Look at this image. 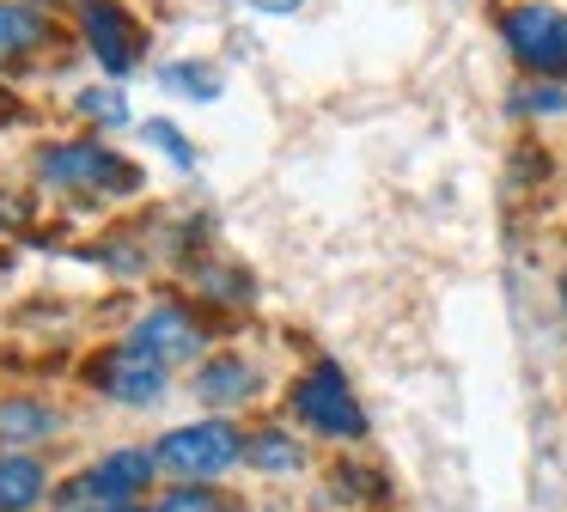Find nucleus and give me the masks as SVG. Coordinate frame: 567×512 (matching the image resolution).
Instances as JSON below:
<instances>
[{
    "instance_id": "f257e3e1",
    "label": "nucleus",
    "mask_w": 567,
    "mask_h": 512,
    "mask_svg": "<svg viewBox=\"0 0 567 512\" xmlns=\"http://www.w3.org/2000/svg\"><path fill=\"white\" fill-rule=\"evenodd\" d=\"M293 414L311 427V433H330V439H360L367 433V414H360L342 366H330V360L311 366V372L293 385Z\"/></svg>"
},
{
    "instance_id": "f03ea898",
    "label": "nucleus",
    "mask_w": 567,
    "mask_h": 512,
    "mask_svg": "<svg viewBox=\"0 0 567 512\" xmlns=\"http://www.w3.org/2000/svg\"><path fill=\"white\" fill-rule=\"evenodd\" d=\"M238 458H245V439H238L226 421L177 427V433H165V439H159V451H153V463H165V470L184 475V482H208V475L233 470Z\"/></svg>"
},
{
    "instance_id": "7ed1b4c3",
    "label": "nucleus",
    "mask_w": 567,
    "mask_h": 512,
    "mask_svg": "<svg viewBox=\"0 0 567 512\" xmlns=\"http://www.w3.org/2000/svg\"><path fill=\"white\" fill-rule=\"evenodd\" d=\"M38 171L50 183H62V190H141V171L128 165V158H116L111 146L99 141H74V146H55V153L38 158Z\"/></svg>"
},
{
    "instance_id": "20e7f679",
    "label": "nucleus",
    "mask_w": 567,
    "mask_h": 512,
    "mask_svg": "<svg viewBox=\"0 0 567 512\" xmlns=\"http://www.w3.org/2000/svg\"><path fill=\"white\" fill-rule=\"evenodd\" d=\"M506 43H513V55L525 61V68L537 73H567V12L555 7H513L501 19Z\"/></svg>"
},
{
    "instance_id": "39448f33",
    "label": "nucleus",
    "mask_w": 567,
    "mask_h": 512,
    "mask_svg": "<svg viewBox=\"0 0 567 512\" xmlns=\"http://www.w3.org/2000/svg\"><path fill=\"white\" fill-rule=\"evenodd\" d=\"M86 378L104 390L111 402H128V409H147V402L165 397V366L147 360V354L128 341V348H104L99 360L86 366Z\"/></svg>"
},
{
    "instance_id": "423d86ee",
    "label": "nucleus",
    "mask_w": 567,
    "mask_h": 512,
    "mask_svg": "<svg viewBox=\"0 0 567 512\" xmlns=\"http://www.w3.org/2000/svg\"><path fill=\"white\" fill-rule=\"evenodd\" d=\"M147 475H153L147 451H111L99 470L74 475V488H68L62 500H99V512L104 506H128V500L141 494V482H147Z\"/></svg>"
},
{
    "instance_id": "0eeeda50",
    "label": "nucleus",
    "mask_w": 567,
    "mask_h": 512,
    "mask_svg": "<svg viewBox=\"0 0 567 512\" xmlns=\"http://www.w3.org/2000/svg\"><path fill=\"white\" fill-rule=\"evenodd\" d=\"M80 19H86V37H92V49H99V61L111 73H123L141 61V24L128 19L116 0H80Z\"/></svg>"
},
{
    "instance_id": "6e6552de",
    "label": "nucleus",
    "mask_w": 567,
    "mask_h": 512,
    "mask_svg": "<svg viewBox=\"0 0 567 512\" xmlns=\"http://www.w3.org/2000/svg\"><path fill=\"white\" fill-rule=\"evenodd\" d=\"M135 348L147 354V360H159V366L196 360V348H202V324H196L189 311H177V305H159V311H147V317H141Z\"/></svg>"
},
{
    "instance_id": "1a4fd4ad",
    "label": "nucleus",
    "mask_w": 567,
    "mask_h": 512,
    "mask_svg": "<svg viewBox=\"0 0 567 512\" xmlns=\"http://www.w3.org/2000/svg\"><path fill=\"white\" fill-rule=\"evenodd\" d=\"M196 397L214 402V409H233V402L257 397V372H250L238 354H220V360H208V366L196 372Z\"/></svg>"
},
{
    "instance_id": "9d476101",
    "label": "nucleus",
    "mask_w": 567,
    "mask_h": 512,
    "mask_svg": "<svg viewBox=\"0 0 567 512\" xmlns=\"http://www.w3.org/2000/svg\"><path fill=\"white\" fill-rule=\"evenodd\" d=\"M38 43H50V24L19 0H0V61H25Z\"/></svg>"
},
{
    "instance_id": "9b49d317",
    "label": "nucleus",
    "mask_w": 567,
    "mask_h": 512,
    "mask_svg": "<svg viewBox=\"0 0 567 512\" xmlns=\"http://www.w3.org/2000/svg\"><path fill=\"white\" fill-rule=\"evenodd\" d=\"M55 433V409H43V402H0V446H38V439Z\"/></svg>"
},
{
    "instance_id": "f8f14e48",
    "label": "nucleus",
    "mask_w": 567,
    "mask_h": 512,
    "mask_svg": "<svg viewBox=\"0 0 567 512\" xmlns=\"http://www.w3.org/2000/svg\"><path fill=\"white\" fill-rule=\"evenodd\" d=\"M43 463L38 458H0V512H25L43 500Z\"/></svg>"
},
{
    "instance_id": "ddd939ff",
    "label": "nucleus",
    "mask_w": 567,
    "mask_h": 512,
    "mask_svg": "<svg viewBox=\"0 0 567 512\" xmlns=\"http://www.w3.org/2000/svg\"><path fill=\"white\" fill-rule=\"evenodd\" d=\"M245 463H257V470H299V446H293V433H275V427L250 433V439H245Z\"/></svg>"
},
{
    "instance_id": "4468645a",
    "label": "nucleus",
    "mask_w": 567,
    "mask_h": 512,
    "mask_svg": "<svg viewBox=\"0 0 567 512\" xmlns=\"http://www.w3.org/2000/svg\"><path fill=\"white\" fill-rule=\"evenodd\" d=\"M159 512H233V506H226V500L220 494H214V488H177V494H165L159 500Z\"/></svg>"
},
{
    "instance_id": "2eb2a0df",
    "label": "nucleus",
    "mask_w": 567,
    "mask_h": 512,
    "mask_svg": "<svg viewBox=\"0 0 567 512\" xmlns=\"http://www.w3.org/2000/svg\"><path fill=\"white\" fill-rule=\"evenodd\" d=\"M372 482H379V475H367V470H336V494H348V500H360V494L379 500L384 488H372Z\"/></svg>"
},
{
    "instance_id": "dca6fc26",
    "label": "nucleus",
    "mask_w": 567,
    "mask_h": 512,
    "mask_svg": "<svg viewBox=\"0 0 567 512\" xmlns=\"http://www.w3.org/2000/svg\"><path fill=\"white\" fill-rule=\"evenodd\" d=\"M147 134H153V141H159V146H165V153H172V158H177V165H189V158H196V153H189V146H184V134H177V129H172V122H147Z\"/></svg>"
},
{
    "instance_id": "f3484780",
    "label": "nucleus",
    "mask_w": 567,
    "mask_h": 512,
    "mask_svg": "<svg viewBox=\"0 0 567 512\" xmlns=\"http://www.w3.org/2000/svg\"><path fill=\"white\" fill-rule=\"evenodd\" d=\"M80 110H86V116L116 122V116H123V98H116V92H86V98H80Z\"/></svg>"
},
{
    "instance_id": "a211bd4d",
    "label": "nucleus",
    "mask_w": 567,
    "mask_h": 512,
    "mask_svg": "<svg viewBox=\"0 0 567 512\" xmlns=\"http://www.w3.org/2000/svg\"><path fill=\"white\" fill-rule=\"evenodd\" d=\"M172 80H177V85H196V98H214V92H220V80H214L208 68H172Z\"/></svg>"
},
{
    "instance_id": "6ab92c4d",
    "label": "nucleus",
    "mask_w": 567,
    "mask_h": 512,
    "mask_svg": "<svg viewBox=\"0 0 567 512\" xmlns=\"http://www.w3.org/2000/svg\"><path fill=\"white\" fill-rule=\"evenodd\" d=\"M257 12H299V0H250Z\"/></svg>"
},
{
    "instance_id": "aec40b11",
    "label": "nucleus",
    "mask_w": 567,
    "mask_h": 512,
    "mask_svg": "<svg viewBox=\"0 0 567 512\" xmlns=\"http://www.w3.org/2000/svg\"><path fill=\"white\" fill-rule=\"evenodd\" d=\"M19 214H25V207H13V202H0V219H19Z\"/></svg>"
},
{
    "instance_id": "412c9836",
    "label": "nucleus",
    "mask_w": 567,
    "mask_h": 512,
    "mask_svg": "<svg viewBox=\"0 0 567 512\" xmlns=\"http://www.w3.org/2000/svg\"><path fill=\"white\" fill-rule=\"evenodd\" d=\"M104 512H135V506H104Z\"/></svg>"
},
{
    "instance_id": "4be33fe9",
    "label": "nucleus",
    "mask_w": 567,
    "mask_h": 512,
    "mask_svg": "<svg viewBox=\"0 0 567 512\" xmlns=\"http://www.w3.org/2000/svg\"><path fill=\"white\" fill-rule=\"evenodd\" d=\"M561 305H567V275H561Z\"/></svg>"
}]
</instances>
